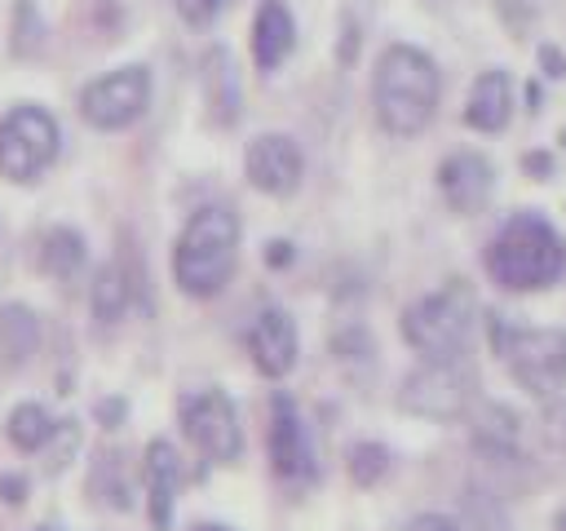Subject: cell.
Wrapping results in <instances>:
<instances>
[{"label":"cell","instance_id":"cell-25","mask_svg":"<svg viewBox=\"0 0 566 531\" xmlns=\"http://www.w3.org/2000/svg\"><path fill=\"white\" fill-rule=\"evenodd\" d=\"M544 425H548L553 447L566 456V403H553V407H548V416H544Z\"/></svg>","mask_w":566,"mask_h":531},{"label":"cell","instance_id":"cell-17","mask_svg":"<svg viewBox=\"0 0 566 531\" xmlns=\"http://www.w3.org/2000/svg\"><path fill=\"white\" fill-rule=\"evenodd\" d=\"M203 97H208L212 124L239 119V71H234L230 49H221V44L203 53Z\"/></svg>","mask_w":566,"mask_h":531},{"label":"cell","instance_id":"cell-11","mask_svg":"<svg viewBox=\"0 0 566 531\" xmlns=\"http://www.w3.org/2000/svg\"><path fill=\"white\" fill-rule=\"evenodd\" d=\"M495 186V168L478 150H455L438 168V190L455 212H482Z\"/></svg>","mask_w":566,"mask_h":531},{"label":"cell","instance_id":"cell-6","mask_svg":"<svg viewBox=\"0 0 566 531\" xmlns=\"http://www.w3.org/2000/svg\"><path fill=\"white\" fill-rule=\"evenodd\" d=\"M57 119L35 106V102H22L13 111L0 115V177L9 181H31L40 177L53 155H57Z\"/></svg>","mask_w":566,"mask_h":531},{"label":"cell","instance_id":"cell-9","mask_svg":"<svg viewBox=\"0 0 566 531\" xmlns=\"http://www.w3.org/2000/svg\"><path fill=\"white\" fill-rule=\"evenodd\" d=\"M146 102H150V71L133 62L88 80L80 93V115L93 128H124L146 111Z\"/></svg>","mask_w":566,"mask_h":531},{"label":"cell","instance_id":"cell-13","mask_svg":"<svg viewBox=\"0 0 566 531\" xmlns=\"http://www.w3.org/2000/svg\"><path fill=\"white\" fill-rule=\"evenodd\" d=\"M270 460H274V473H283V478H310L314 473V447H310V434H305L287 394H274Z\"/></svg>","mask_w":566,"mask_h":531},{"label":"cell","instance_id":"cell-27","mask_svg":"<svg viewBox=\"0 0 566 531\" xmlns=\"http://www.w3.org/2000/svg\"><path fill=\"white\" fill-rule=\"evenodd\" d=\"M0 500L4 504H22L27 500V478L22 473H0Z\"/></svg>","mask_w":566,"mask_h":531},{"label":"cell","instance_id":"cell-12","mask_svg":"<svg viewBox=\"0 0 566 531\" xmlns=\"http://www.w3.org/2000/svg\"><path fill=\"white\" fill-rule=\"evenodd\" d=\"M248 354L256 363L261 376H287L296 363V323L287 319V310L265 305L252 327H248Z\"/></svg>","mask_w":566,"mask_h":531},{"label":"cell","instance_id":"cell-21","mask_svg":"<svg viewBox=\"0 0 566 531\" xmlns=\"http://www.w3.org/2000/svg\"><path fill=\"white\" fill-rule=\"evenodd\" d=\"M128 274H124V266L119 261H106V266H97V274H93V288H88V305H93V314L102 319V323H115V319H124V310H128Z\"/></svg>","mask_w":566,"mask_h":531},{"label":"cell","instance_id":"cell-19","mask_svg":"<svg viewBox=\"0 0 566 531\" xmlns=\"http://www.w3.org/2000/svg\"><path fill=\"white\" fill-rule=\"evenodd\" d=\"M40 345V323L27 305H0V367H18L35 354Z\"/></svg>","mask_w":566,"mask_h":531},{"label":"cell","instance_id":"cell-1","mask_svg":"<svg viewBox=\"0 0 566 531\" xmlns=\"http://www.w3.org/2000/svg\"><path fill=\"white\" fill-rule=\"evenodd\" d=\"M376 115L394 137H411L433 119L438 106V66L416 44H389L376 58Z\"/></svg>","mask_w":566,"mask_h":531},{"label":"cell","instance_id":"cell-7","mask_svg":"<svg viewBox=\"0 0 566 531\" xmlns=\"http://www.w3.org/2000/svg\"><path fill=\"white\" fill-rule=\"evenodd\" d=\"M398 407L424 420H455L473 407V372L451 358V363H420L416 372L402 376L398 385Z\"/></svg>","mask_w":566,"mask_h":531},{"label":"cell","instance_id":"cell-10","mask_svg":"<svg viewBox=\"0 0 566 531\" xmlns=\"http://www.w3.org/2000/svg\"><path fill=\"white\" fill-rule=\"evenodd\" d=\"M243 173L256 190L265 195H292L301 186V173H305V159H301V146L287 137V133H261L248 142V155H243Z\"/></svg>","mask_w":566,"mask_h":531},{"label":"cell","instance_id":"cell-30","mask_svg":"<svg viewBox=\"0 0 566 531\" xmlns=\"http://www.w3.org/2000/svg\"><path fill=\"white\" fill-rule=\"evenodd\" d=\"M411 531H460L447 513H420V518H411Z\"/></svg>","mask_w":566,"mask_h":531},{"label":"cell","instance_id":"cell-24","mask_svg":"<svg viewBox=\"0 0 566 531\" xmlns=\"http://www.w3.org/2000/svg\"><path fill=\"white\" fill-rule=\"evenodd\" d=\"M40 35H44V27L35 18V4L31 0H18V13H13V49L18 53H35L40 49Z\"/></svg>","mask_w":566,"mask_h":531},{"label":"cell","instance_id":"cell-18","mask_svg":"<svg viewBox=\"0 0 566 531\" xmlns=\"http://www.w3.org/2000/svg\"><path fill=\"white\" fill-rule=\"evenodd\" d=\"M517 438H522V420L513 407L504 403H478L473 407V442L491 456H517Z\"/></svg>","mask_w":566,"mask_h":531},{"label":"cell","instance_id":"cell-35","mask_svg":"<svg viewBox=\"0 0 566 531\" xmlns=\"http://www.w3.org/2000/svg\"><path fill=\"white\" fill-rule=\"evenodd\" d=\"M40 531H44V527H40Z\"/></svg>","mask_w":566,"mask_h":531},{"label":"cell","instance_id":"cell-16","mask_svg":"<svg viewBox=\"0 0 566 531\" xmlns=\"http://www.w3.org/2000/svg\"><path fill=\"white\" fill-rule=\"evenodd\" d=\"M296 40V27H292V13L283 9V0H261L256 18H252V58L261 71H274L287 49Z\"/></svg>","mask_w":566,"mask_h":531},{"label":"cell","instance_id":"cell-2","mask_svg":"<svg viewBox=\"0 0 566 531\" xmlns=\"http://www.w3.org/2000/svg\"><path fill=\"white\" fill-rule=\"evenodd\" d=\"M234 257H239V217L221 204H208L190 212V221L177 235L172 279L186 296H217L234 274Z\"/></svg>","mask_w":566,"mask_h":531},{"label":"cell","instance_id":"cell-5","mask_svg":"<svg viewBox=\"0 0 566 531\" xmlns=\"http://www.w3.org/2000/svg\"><path fill=\"white\" fill-rule=\"evenodd\" d=\"M491 350L504 358L513 381L535 398H553L566 381V332L562 327H517L504 314H491Z\"/></svg>","mask_w":566,"mask_h":531},{"label":"cell","instance_id":"cell-29","mask_svg":"<svg viewBox=\"0 0 566 531\" xmlns=\"http://www.w3.org/2000/svg\"><path fill=\"white\" fill-rule=\"evenodd\" d=\"M539 66H544L553 80H566V58H562L553 44H539Z\"/></svg>","mask_w":566,"mask_h":531},{"label":"cell","instance_id":"cell-15","mask_svg":"<svg viewBox=\"0 0 566 531\" xmlns=\"http://www.w3.org/2000/svg\"><path fill=\"white\" fill-rule=\"evenodd\" d=\"M509 111H513V84H509V71H482L469 88V102H464V124L478 128V133H495L509 124Z\"/></svg>","mask_w":566,"mask_h":531},{"label":"cell","instance_id":"cell-33","mask_svg":"<svg viewBox=\"0 0 566 531\" xmlns=\"http://www.w3.org/2000/svg\"><path fill=\"white\" fill-rule=\"evenodd\" d=\"M199 531H234V527H221V522H203Z\"/></svg>","mask_w":566,"mask_h":531},{"label":"cell","instance_id":"cell-4","mask_svg":"<svg viewBox=\"0 0 566 531\" xmlns=\"http://www.w3.org/2000/svg\"><path fill=\"white\" fill-rule=\"evenodd\" d=\"M469 323H473V288L464 279H447L438 292L402 310V336L411 350L424 354V363L460 358L469 345Z\"/></svg>","mask_w":566,"mask_h":531},{"label":"cell","instance_id":"cell-28","mask_svg":"<svg viewBox=\"0 0 566 531\" xmlns=\"http://www.w3.org/2000/svg\"><path fill=\"white\" fill-rule=\"evenodd\" d=\"M522 168H526L531 177H548V173H553V155H548V150H526V155H522Z\"/></svg>","mask_w":566,"mask_h":531},{"label":"cell","instance_id":"cell-3","mask_svg":"<svg viewBox=\"0 0 566 531\" xmlns=\"http://www.w3.org/2000/svg\"><path fill=\"white\" fill-rule=\"evenodd\" d=\"M562 266H566V248L539 212H513L486 243V270L509 292L548 288L562 274Z\"/></svg>","mask_w":566,"mask_h":531},{"label":"cell","instance_id":"cell-14","mask_svg":"<svg viewBox=\"0 0 566 531\" xmlns=\"http://www.w3.org/2000/svg\"><path fill=\"white\" fill-rule=\"evenodd\" d=\"M181 487V456L168 438H150L146 447V491H150V527H172V496Z\"/></svg>","mask_w":566,"mask_h":531},{"label":"cell","instance_id":"cell-8","mask_svg":"<svg viewBox=\"0 0 566 531\" xmlns=\"http://www.w3.org/2000/svg\"><path fill=\"white\" fill-rule=\"evenodd\" d=\"M177 416H181L186 438H190L208 460H221V465L239 460V451H243V429H239V412H234L230 394H221V389L181 394Z\"/></svg>","mask_w":566,"mask_h":531},{"label":"cell","instance_id":"cell-23","mask_svg":"<svg viewBox=\"0 0 566 531\" xmlns=\"http://www.w3.org/2000/svg\"><path fill=\"white\" fill-rule=\"evenodd\" d=\"M389 473V447L385 442H354L349 447V478L358 487H376Z\"/></svg>","mask_w":566,"mask_h":531},{"label":"cell","instance_id":"cell-31","mask_svg":"<svg viewBox=\"0 0 566 531\" xmlns=\"http://www.w3.org/2000/svg\"><path fill=\"white\" fill-rule=\"evenodd\" d=\"M265 261H270V266H287V261H292V243H287V239H270V243H265Z\"/></svg>","mask_w":566,"mask_h":531},{"label":"cell","instance_id":"cell-22","mask_svg":"<svg viewBox=\"0 0 566 531\" xmlns=\"http://www.w3.org/2000/svg\"><path fill=\"white\" fill-rule=\"evenodd\" d=\"M53 438V416L40 403H18L9 412V442L18 451H40Z\"/></svg>","mask_w":566,"mask_h":531},{"label":"cell","instance_id":"cell-34","mask_svg":"<svg viewBox=\"0 0 566 531\" xmlns=\"http://www.w3.org/2000/svg\"><path fill=\"white\" fill-rule=\"evenodd\" d=\"M562 146H566V128H562Z\"/></svg>","mask_w":566,"mask_h":531},{"label":"cell","instance_id":"cell-20","mask_svg":"<svg viewBox=\"0 0 566 531\" xmlns=\"http://www.w3.org/2000/svg\"><path fill=\"white\" fill-rule=\"evenodd\" d=\"M80 266H84V235L71 230V226L44 230V239H40V270L53 274V279H66Z\"/></svg>","mask_w":566,"mask_h":531},{"label":"cell","instance_id":"cell-32","mask_svg":"<svg viewBox=\"0 0 566 531\" xmlns=\"http://www.w3.org/2000/svg\"><path fill=\"white\" fill-rule=\"evenodd\" d=\"M97 420H102V425H119V420H124V398H106V403H97Z\"/></svg>","mask_w":566,"mask_h":531},{"label":"cell","instance_id":"cell-26","mask_svg":"<svg viewBox=\"0 0 566 531\" xmlns=\"http://www.w3.org/2000/svg\"><path fill=\"white\" fill-rule=\"evenodd\" d=\"M217 4H221V0H177V13L199 27V22H208V18L217 13Z\"/></svg>","mask_w":566,"mask_h":531}]
</instances>
